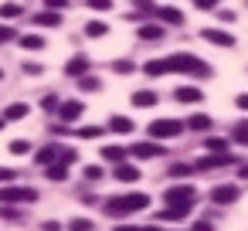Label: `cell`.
Masks as SVG:
<instances>
[{
  "mask_svg": "<svg viewBox=\"0 0 248 231\" xmlns=\"http://www.w3.org/2000/svg\"><path fill=\"white\" fill-rule=\"evenodd\" d=\"M170 62V72H184V75H194V78H211V65L197 55H187V51H177L167 58Z\"/></svg>",
  "mask_w": 248,
  "mask_h": 231,
  "instance_id": "1",
  "label": "cell"
},
{
  "mask_svg": "<svg viewBox=\"0 0 248 231\" xmlns=\"http://www.w3.org/2000/svg\"><path fill=\"white\" fill-rule=\"evenodd\" d=\"M146 204H150L146 194H126V197H112V200H106V214H109V217H126V214L143 211Z\"/></svg>",
  "mask_w": 248,
  "mask_h": 231,
  "instance_id": "2",
  "label": "cell"
},
{
  "mask_svg": "<svg viewBox=\"0 0 248 231\" xmlns=\"http://www.w3.org/2000/svg\"><path fill=\"white\" fill-rule=\"evenodd\" d=\"M184 129H187V123H180V119H153L150 123V136L153 139H173Z\"/></svg>",
  "mask_w": 248,
  "mask_h": 231,
  "instance_id": "3",
  "label": "cell"
},
{
  "mask_svg": "<svg viewBox=\"0 0 248 231\" xmlns=\"http://www.w3.org/2000/svg\"><path fill=\"white\" fill-rule=\"evenodd\" d=\"M163 200L173 207V204H194L197 200V187L194 184H173V187H167L163 190Z\"/></svg>",
  "mask_w": 248,
  "mask_h": 231,
  "instance_id": "4",
  "label": "cell"
},
{
  "mask_svg": "<svg viewBox=\"0 0 248 231\" xmlns=\"http://www.w3.org/2000/svg\"><path fill=\"white\" fill-rule=\"evenodd\" d=\"M38 190L34 187H0V204H34Z\"/></svg>",
  "mask_w": 248,
  "mask_h": 231,
  "instance_id": "5",
  "label": "cell"
},
{
  "mask_svg": "<svg viewBox=\"0 0 248 231\" xmlns=\"http://www.w3.org/2000/svg\"><path fill=\"white\" fill-rule=\"evenodd\" d=\"M201 38L211 41V45H217V48H234V38H231L228 31H221V28H204Z\"/></svg>",
  "mask_w": 248,
  "mask_h": 231,
  "instance_id": "6",
  "label": "cell"
},
{
  "mask_svg": "<svg viewBox=\"0 0 248 231\" xmlns=\"http://www.w3.org/2000/svg\"><path fill=\"white\" fill-rule=\"evenodd\" d=\"M228 163H234L231 153H211V156H201L194 163V170H214V167H228Z\"/></svg>",
  "mask_w": 248,
  "mask_h": 231,
  "instance_id": "7",
  "label": "cell"
},
{
  "mask_svg": "<svg viewBox=\"0 0 248 231\" xmlns=\"http://www.w3.org/2000/svg\"><path fill=\"white\" fill-rule=\"evenodd\" d=\"M211 200L214 204H231V200H238V187L234 184H217L211 190Z\"/></svg>",
  "mask_w": 248,
  "mask_h": 231,
  "instance_id": "8",
  "label": "cell"
},
{
  "mask_svg": "<svg viewBox=\"0 0 248 231\" xmlns=\"http://www.w3.org/2000/svg\"><path fill=\"white\" fill-rule=\"evenodd\" d=\"M129 153H133L136 160H150V156H160L163 146H160V143H136V146H129Z\"/></svg>",
  "mask_w": 248,
  "mask_h": 231,
  "instance_id": "9",
  "label": "cell"
},
{
  "mask_svg": "<svg viewBox=\"0 0 248 231\" xmlns=\"http://www.w3.org/2000/svg\"><path fill=\"white\" fill-rule=\"evenodd\" d=\"M190 211H194V204H173V207H163L160 211V221H184Z\"/></svg>",
  "mask_w": 248,
  "mask_h": 231,
  "instance_id": "10",
  "label": "cell"
},
{
  "mask_svg": "<svg viewBox=\"0 0 248 231\" xmlns=\"http://www.w3.org/2000/svg\"><path fill=\"white\" fill-rule=\"evenodd\" d=\"M173 95H177V102H187V106H194V102H201V99H204V92H201L197 85H180Z\"/></svg>",
  "mask_w": 248,
  "mask_h": 231,
  "instance_id": "11",
  "label": "cell"
},
{
  "mask_svg": "<svg viewBox=\"0 0 248 231\" xmlns=\"http://www.w3.org/2000/svg\"><path fill=\"white\" fill-rule=\"evenodd\" d=\"M58 116H62V123H75L78 116H82V102H62V109H58Z\"/></svg>",
  "mask_w": 248,
  "mask_h": 231,
  "instance_id": "12",
  "label": "cell"
},
{
  "mask_svg": "<svg viewBox=\"0 0 248 231\" xmlns=\"http://www.w3.org/2000/svg\"><path fill=\"white\" fill-rule=\"evenodd\" d=\"M156 17H160L163 24H173V28H180V24H184V14H180L177 7H160V11H156Z\"/></svg>",
  "mask_w": 248,
  "mask_h": 231,
  "instance_id": "13",
  "label": "cell"
},
{
  "mask_svg": "<svg viewBox=\"0 0 248 231\" xmlns=\"http://www.w3.org/2000/svg\"><path fill=\"white\" fill-rule=\"evenodd\" d=\"M38 28H58L62 24V14H55V11H41V14H34L31 17Z\"/></svg>",
  "mask_w": 248,
  "mask_h": 231,
  "instance_id": "14",
  "label": "cell"
},
{
  "mask_svg": "<svg viewBox=\"0 0 248 231\" xmlns=\"http://www.w3.org/2000/svg\"><path fill=\"white\" fill-rule=\"evenodd\" d=\"M133 106H136V109H150V106H156V92H150V89L133 92Z\"/></svg>",
  "mask_w": 248,
  "mask_h": 231,
  "instance_id": "15",
  "label": "cell"
},
{
  "mask_svg": "<svg viewBox=\"0 0 248 231\" xmlns=\"http://www.w3.org/2000/svg\"><path fill=\"white\" fill-rule=\"evenodd\" d=\"M102 160L112 163V167H119V163H126V150L123 146H102Z\"/></svg>",
  "mask_w": 248,
  "mask_h": 231,
  "instance_id": "16",
  "label": "cell"
},
{
  "mask_svg": "<svg viewBox=\"0 0 248 231\" xmlns=\"http://www.w3.org/2000/svg\"><path fill=\"white\" fill-rule=\"evenodd\" d=\"M116 180H123V184H133V180H140V170H136L133 163H119V167H116Z\"/></svg>",
  "mask_w": 248,
  "mask_h": 231,
  "instance_id": "17",
  "label": "cell"
},
{
  "mask_svg": "<svg viewBox=\"0 0 248 231\" xmlns=\"http://www.w3.org/2000/svg\"><path fill=\"white\" fill-rule=\"evenodd\" d=\"M85 72H89V58H85V55H75V58L68 62V75H78V78H85Z\"/></svg>",
  "mask_w": 248,
  "mask_h": 231,
  "instance_id": "18",
  "label": "cell"
},
{
  "mask_svg": "<svg viewBox=\"0 0 248 231\" xmlns=\"http://www.w3.org/2000/svg\"><path fill=\"white\" fill-rule=\"evenodd\" d=\"M143 72L156 78V75H163V72H170V62H167V58H153V62H146V65H143Z\"/></svg>",
  "mask_w": 248,
  "mask_h": 231,
  "instance_id": "19",
  "label": "cell"
},
{
  "mask_svg": "<svg viewBox=\"0 0 248 231\" xmlns=\"http://www.w3.org/2000/svg\"><path fill=\"white\" fill-rule=\"evenodd\" d=\"M28 112H31V109H28L24 102H14V106H7V109H4V123H14V119H24Z\"/></svg>",
  "mask_w": 248,
  "mask_h": 231,
  "instance_id": "20",
  "label": "cell"
},
{
  "mask_svg": "<svg viewBox=\"0 0 248 231\" xmlns=\"http://www.w3.org/2000/svg\"><path fill=\"white\" fill-rule=\"evenodd\" d=\"M58 150H62V146H45V150H38L34 160H38L41 167H51V163H58Z\"/></svg>",
  "mask_w": 248,
  "mask_h": 231,
  "instance_id": "21",
  "label": "cell"
},
{
  "mask_svg": "<svg viewBox=\"0 0 248 231\" xmlns=\"http://www.w3.org/2000/svg\"><path fill=\"white\" fill-rule=\"evenodd\" d=\"M140 38L143 41H160L163 38V28L160 24H140Z\"/></svg>",
  "mask_w": 248,
  "mask_h": 231,
  "instance_id": "22",
  "label": "cell"
},
{
  "mask_svg": "<svg viewBox=\"0 0 248 231\" xmlns=\"http://www.w3.org/2000/svg\"><path fill=\"white\" fill-rule=\"evenodd\" d=\"M187 129H197V133H207V129H211V116H204V112H197V116H190V119H187Z\"/></svg>",
  "mask_w": 248,
  "mask_h": 231,
  "instance_id": "23",
  "label": "cell"
},
{
  "mask_svg": "<svg viewBox=\"0 0 248 231\" xmlns=\"http://www.w3.org/2000/svg\"><path fill=\"white\" fill-rule=\"evenodd\" d=\"M14 17H21V4H0V24L14 21Z\"/></svg>",
  "mask_w": 248,
  "mask_h": 231,
  "instance_id": "24",
  "label": "cell"
},
{
  "mask_svg": "<svg viewBox=\"0 0 248 231\" xmlns=\"http://www.w3.org/2000/svg\"><path fill=\"white\" fill-rule=\"evenodd\" d=\"M21 45H24L28 51H41V48H45V38H41V34H24Z\"/></svg>",
  "mask_w": 248,
  "mask_h": 231,
  "instance_id": "25",
  "label": "cell"
},
{
  "mask_svg": "<svg viewBox=\"0 0 248 231\" xmlns=\"http://www.w3.org/2000/svg\"><path fill=\"white\" fill-rule=\"evenodd\" d=\"M109 129H112V133H129L133 123H129L126 116H112V119H109Z\"/></svg>",
  "mask_w": 248,
  "mask_h": 231,
  "instance_id": "26",
  "label": "cell"
},
{
  "mask_svg": "<svg viewBox=\"0 0 248 231\" xmlns=\"http://www.w3.org/2000/svg\"><path fill=\"white\" fill-rule=\"evenodd\" d=\"M48 180H55V184L68 180V167H58V163H51V167H48Z\"/></svg>",
  "mask_w": 248,
  "mask_h": 231,
  "instance_id": "27",
  "label": "cell"
},
{
  "mask_svg": "<svg viewBox=\"0 0 248 231\" xmlns=\"http://www.w3.org/2000/svg\"><path fill=\"white\" fill-rule=\"evenodd\" d=\"M231 139L241 143V146H248V123H238V126L231 129Z\"/></svg>",
  "mask_w": 248,
  "mask_h": 231,
  "instance_id": "28",
  "label": "cell"
},
{
  "mask_svg": "<svg viewBox=\"0 0 248 231\" xmlns=\"http://www.w3.org/2000/svg\"><path fill=\"white\" fill-rule=\"evenodd\" d=\"M106 31H109V28H106L102 21H89V24H85V34H89V38H102Z\"/></svg>",
  "mask_w": 248,
  "mask_h": 231,
  "instance_id": "29",
  "label": "cell"
},
{
  "mask_svg": "<svg viewBox=\"0 0 248 231\" xmlns=\"http://www.w3.org/2000/svg\"><path fill=\"white\" fill-rule=\"evenodd\" d=\"M75 156H78L75 150H68V146H62V150H58V167H72V163H75Z\"/></svg>",
  "mask_w": 248,
  "mask_h": 231,
  "instance_id": "30",
  "label": "cell"
},
{
  "mask_svg": "<svg viewBox=\"0 0 248 231\" xmlns=\"http://www.w3.org/2000/svg\"><path fill=\"white\" fill-rule=\"evenodd\" d=\"M11 153H14V156H24V153H31V143H28V139H14V143H11Z\"/></svg>",
  "mask_w": 248,
  "mask_h": 231,
  "instance_id": "31",
  "label": "cell"
},
{
  "mask_svg": "<svg viewBox=\"0 0 248 231\" xmlns=\"http://www.w3.org/2000/svg\"><path fill=\"white\" fill-rule=\"evenodd\" d=\"M207 150L211 153H228V139H207Z\"/></svg>",
  "mask_w": 248,
  "mask_h": 231,
  "instance_id": "32",
  "label": "cell"
},
{
  "mask_svg": "<svg viewBox=\"0 0 248 231\" xmlns=\"http://www.w3.org/2000/svg\"><path fill=\"white\" fill-rule=\"evenodd\" d=\"M68 228H72V231H92V221H89V217H75Z\"/></svg>",
  "mask_w": 248,
  "mask_h": 231,
  "instance_id": "33",
  "label": "cell"
},
{
  "mask_svg": "<svg viewBox=\"0 0 248 231\" xmlns=\"http://www.w3.org/2000/svg\"><path fill=\"white\" fill-rule=\"evenodd\" d=\"M41 106H45L48 112H55V109H62V102H58L55 95H45V99H41Z\"/></svg>",
  "mask_w": 248,
  "mask_h": 231,
  "instance_id": "34",
  "label": "cell"
},
{
  "mask_svg": "<svg viewBox=\"0 0 248 231\" xmlns=\"http://www.w3.org/2000/svg\"><path fill=\"white\" fill-rule=\"evenodd\" d=\"M99 133H102L99 126H82V129H78V136H85V139H95Z\"/></svg>",
  "mask_w": 248,
  "mask_h": 231,
  "instance_id": "35",
  "label": "cell"
},
{
  "mask_svg": "<svg viewBox=\"0 0 248 231\" xmlns=\"http://www.w3.org/2000/svg\"><path fill=\"white\" fill-rule=\"evenodd\" d=\"M92 11H112V0H89Z\"/></svg>",
  "mask_w": 248,
  "mask_h": 231,
  "instance_id": "36",
  "label": "cell"
},
{
  "mask_svg": "<svg viewBox=\"0 0 248 231\" xmlns=\"http://www.w3.org/2000/svg\"><path fill=\"white\" fill-rule=\"evenodd\" d=\"M14 177H17V173H14L11 167H0V184H7V187H11V180H14Z\"/></svg>",
  "mask_w": 248,
  "mask_h": 231,
  "instance_id": "37",
  "label": "cell"
},
{
  "mask_svg": "<svg viewBox=\"0 0 248 231\" xmlns=\"http://www.w3.org/2000/svg\"><path fill=\"white\" fill-rule=\"evenodd\" d=\"M85 180H102V167H85Z\"/></svg>",
  "mask_w": 248,
  "mask_h": 231,
  "instance_id": "38",
  "label": "cell"
},
{
  "mask_svg": "<svg viewBox=\"0 0 248 231\" xmlns=\"http://www.w3.org/2000/svg\"><path fill=\"white\" fill-rule=\"evenodd\" d=\"M7 41H14V31L7 24H0V45H7Z\"/></svg>",
  "mask_w": 248,
  "mask_h": 231,
  "instance_id": "39",
  "label": "cell"
},
{
  "mask_svg": "<svg viewBox=\"0 0 248 231\" xmlns=\"http://www.w3.org/2000/svg\"><path fill=\"white\" fill-rule=\"evenodd\" d=\"M24 72H28V75H41V72H45V65H38V62H28V65H24Z\"/></svg>",
  "mask_w": 248,
  "mask_h": 231,
  "instance_id": "40",
  "label": "cell"
},
{
  "mask_svg": "<svg viewBox=\"0 0 248 231\" xmlns=\"http://www.w3.org/2000/svg\"><path fill=\"white\" fill-rule=\"evenodd\" d=\"M65 4H68V0H45V7H48V11H55V14H58Z\"/></svg>",
  "mask_w": 248,
  "mask_h": 231,
  "instance_id": "41",
  "label": "cell"
},
{
  "mask_svg": "<svg viewBox=\"0 0 248 231\" xmlns=\"http://www.w3.org/2000/svg\"><path fill=\"white\" fill-rule=\"evenodd\" d=\"M112 68H116V72H119V75H129V72H133V65H129V62H116V65H112Z\"/></svg>",
  "mask_w": 248,
  "mask_h": 231,
  "instance_id": "42",
  "label": "cell"
},
{
  "mask_svg": "<svg viewBox=\"0 0 248 231\" xmlns=\"http://www.w3.org/2000/svg\"><path fill=\"white\" fill-rule=\"evenodd\" d=\"M217 17H221L224 24H231V21H234V11H217Z\"/></svg>",
  "mask_w": 248,
  "mask_h": 231,
  "instance_id": "43",
  "label": "cell"
},
{
  "mask_svg": "<svg viewBox=\"0 0 248 231\" xmlns=\"http://www.w3.org/2000/svg\"><path fill=\"white\" fill-rule=\"evenodd\" d=\"M197 7H204V11H211V7H217V0H194Z\"/></svg>",
  "mask_w": 248,
  "mask_h": 231,
  "instance_id": "44",
  "label": "cell"
},
{
  "mask_svg": "<svg viewBox=\"0 0 248 231\" xmlns=\"http://www.w3.org/2000/svg\"><path fill=\"white\" fill-rule=\"evenodd\" d=\"M82 89H99V78H82Z\"/></svg>",
  "mask_w": 248,
  "mask_h": 231,
  "instance_id": "45",
  "label": "cell"
},
{
  "mask_svg": "<svg viewBox=\"0 0 248 231\" xmlns=\"http://www.w3.org/2000/svg\"><path fill=\"white\" fill-rule=\"evenodd\" d=\"M234 106H238V109H248V92H245V95H238V99H234Z\"/></svg>",
  "mask_w": 248,
  "mask_h": 231,
  "instance_id": "46",
  "label": "cell"
},
{
  "mask_svg": "<svg viewBox=\"0 0 248 231\" xmlns=\"http://www.w3.org/2000/svg\"><path fill=\"white\" fill-rule=\"evenodd\" d=\"M45 231H62V224L58 221H45Z\"/></svg>",
  "mask_w": 248,
  "mask_h": 231,
  "instance_id": "47",
  "label": "cell"
},
{
  "mask_svg": "<svg viewBox=\"0 0 248 231\" xmlns=\"http://www.w3.org/2000/svg\"><path fill=\"white\" fill-rule=\"evenodd\" d=\"M190 231H211V224H207V221H201V224H194Z\"/></svg>",
  "mask_w": 248,
  "mask_h": 231,
  "instance_id": "48",
  "label": "cell"
},
{
  "mask_svg": "<svg viewBox=\"0 0 248 231\" xmlns=\"http://www.w3.org/2000/svg\"><path fill=\"white\" fill-rule=\"evenodd\" d=\"M116 231H140V228H133V224H119Z\"/></svg>",
  "mask_w": 248,
  "mask_h": 231,
  "instance_id": "49",
  "label": "cell"
},
{
  "mask_svg": "<svg viewBox=\"0 0 248 231\" xmlns=\"http://www.w3.org/2000/svg\"><path fill=\"white\" fill-rule=\"evenodd\" d=\"M241 177H248V167H241Z\"/></svg>",
  "mask_w": 248,
  "mask_h": 231,
  "instance_id": "50",
  "label": "cell"
},
{
  "mask_svg": "<svg viewBox=\"0 0 248 231\" xmlns=\"http://www.w3.org/2000/svg\"><path fill=\"white\" fill-rule=\"evenodd\" d=\"M4 126H7V123H4V119H0V129H4Z\"/></svg>",
  "mask_w": 248,
  "mask_h": 231,
  "instance_id": "51",
  "label": "cell"
},
{
  "mask_svg": "<svg viewBox=\"0 0 248 231\" xmlns=\"http://www.w3.org/2000/svg\"><path fill=\"white\" fill-rule=\"evenodd\" d=\"M0 78H4V72H0Z\"/></svg>",
  "mask_w": 248,
  "mask_h": 231,
  "instance_id": "52",
  "label": "cell"
}]
</instances>
